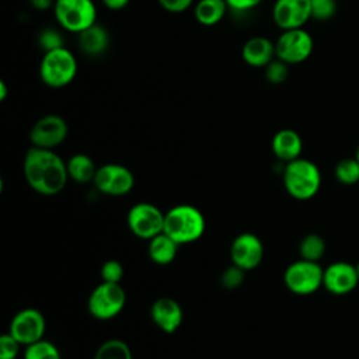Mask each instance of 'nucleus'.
<instances>
[{"label":"nucleus","mask_w":359,"mask_h":359,"mask_svg":"<svg viewBox=\"0 0 359 359\" xmlns=\"http://www.w3.org/2000/svg\"><path fill=\"white\" fill-rule=\"evenodd\" d=\"M355 158L359 161V144H358V147H356V153H355Z\"/></svg>","instance_id":"38"},{"label":"nucleus","mask_w":359,"mask_h":359,"mask_svg":"<svg viewBox=\"0 0 359 359\" xmlns=\"http://www.w3.org/2000/svg\"><path fill=\"white\" fill-rule=\"evenodd\" d=\"M272 18L282 31L303 28L311 18L310 0H276L272 7Z\"/></svg>","instance_id":"14"},{"label":"nucleus","mask_w":359,"mask_h":359,"mask_svg":"<svg viewBox=\"0 0 359 359\" xmlns=\"http://www.w3.org/2000/svg\"><path fill=\"white\" fill-rule=\"evenodd\" d=\"M177 251L178 244L164 231L149 240L147 254L151 262H154L156 265H170L175 259Z\"/></svg>","instance_id":"20"},{"label":"nucleus","mask_w":359,"mask_h":359,"mask_svg":"<svg viewBox=\"0 0 359 359\" xmlns=\"http://www.w3.org/2000/svg\"><path fill=\"white\" fill-rule=\"evenodd\" d=\"M79 48L86 56H101L109 46V34L97 22L79 34Z\"/></svg>","instance_id":"19"},{"label":"nucleus","mask_w":359,"mask_h":359,"mask_svg":"<svg viewBox=\"0 0 359 359\" xmlns=\"http://www.w3.org/2000/svg\"><path fill=\"white\" fill-rule=\"evenodd\" d=\"M313 48V38L303 28L282 31L275 42L276 57L287 65H297L307 60Z\"/></svg>","instance_id":"9"},{"label":"nucleus","mask_w":359,"mask_h":359,"mask_svg":"<svg viewBox=\"0 0 359 359\" xmlns=\"http://www.w3.org/2000/svg\"><path fill=\"white\" fill-rule=\"evenodd\" d=\"M46 330L45 316L34 307L21 309L10 321L8 332L22 345L28 346L43 339Z\"/></svg>","instance_id":"11"},{"label":"nucleus","mask_w":359,"mask_h":359,"mask_svg":"<svg viewBox=\"0 0 359 359\" xmlns=\"http://www.w3.org/2000/svg\"><path fill=\"white\" fill-rule=\"evenodd\" d=\"M67 172L69 178L79 184H87L90 181H94L97 167L94 164V160L84 153H76L73 154L67 163Z\"/></svg>","instance_id":"22"},{"label":"nucleus","mask_w":359,"mask_h":359,"mask_svg":"<svg viewBox=\"0 0 359 359\" xmlns=\"http://www.w3.org/2000/svg\"><path fill=\"white\" fill-rule=\"evenodd\" d=\"M95 188L109 196H123L129 194L135 187L133 172L118 163H107L97 168L94 177Z\"/></svg>","instance_id":"10"},{"label":"nucleus","mask_w":359,"mask_h":359,"mask_svg":"<svg viewBox=\"0 0 359 359\" xmlns=\"http://www.w3.org/2000/svg\"><path fill=\"white\" fill-rule=\"evenodd\" d=\"M227 8L226 0H199L195 4L194 15L201 25L212 27L223 20Z\"/></svg>","instance_id":"21"},{"label":"nucleus","mask_w":359,"mask_h":359,"mask_svg":"<svg viewBox=\"0 0 359 359\" xmlns=\"http://www.w3.org/2000/svg\"><path fill=\"white\" fill-rule=\"evenodd\" d=\"M126 304V292L121 283L104 282L98 283L87 299L88 313L101 321L116 317Z\"/></svg>","instance_id":"5"},{"label":"nucleus","mask_w":359,"mask_h":359,"mask_svg":"<svg viewBox=\"0 0 359 359\" xmlns=\"http://www.w3.org/2000/svg\"><path fill=\"white\" fill-rule=\"evenodd\" d=\"M244 269L231 264L230 266H227L223 272H222V276H220V283L224 289L227 290H236L238 289L244 279H245V275H244Z\"/></svg>","instance_id":"28"},{"label":"nucleus","mask_w":359,"mask_h":359,"mask_svg":"<svg viewBox=\"0 0 359 359\" xmlns=\"http://www.w3.org/2000/svg\"><path fill=\"white\" fill-rule=\"evenodd\" d=\"M8 95V87L4 80H0V101H4Z\"/></svg>","instance_id":"37"},{"label":"nucleus","mask_w":359,"mask_h":359,"mask_svg":"<svg viewBox=\"0 0 359 359\" xmlns=\"http://www.w3.org/2000/svg\"><path fill=\"white\" fill-rule=\"evenodd\" d=\"M22 172L29 188L45 196L62 192L69 180L67 165L63 158L50 149L35 146H31L24 156Z\"/></svg>","instance_id":"1"},{"label":"nucleus","mask_w":359,"mask_h":359,"mask_svg":"<svg viewBox=\"0 0 359 359\" xmlns=\"http://www.w3.org/2000/svg\"><path fill=\"white\" fill-rule=\"evenodd\" d=\"M38 45L43 52H49L57 48L65 46L63 45V36L59 31L53 28H45L38 35Z\"/></svg>","instance_id":"31"},{"label":"nucleus","mask_w":359,"mask_h":359,"mask_svg":"<svg viewBox=\"0 0 359 359\" xmlns=\"http://www.w3.org/2000/svg\"><path fill=\"white\" fill-rule=\"evenodd\" d=\"M264 258V244L254 233H241L234 237L230 245L231 264L244 271L255 269Z\"/></svg>","instance_id":"13"},{"label":"nucleus","mask_w":359,"mask_h":359,"mask_svg":"<svg viewBox=\"0 0 359 359\" xmlns=\"http://www.w3.org/2000/svg\"><path fill=\"white\" fill-rule=\"evenodd\" d=\"M157 1L165 11L174 13V14L187 11L194 3V0H157Z\"/></svg>","instance_id":"33"},{"label":"nucleus","mask_w":359,"mask_h":359,"mask_svg":"<svg viewBox=\"0 0 359 359\" xmlns=\"http://www.w3.org/2000/svg\"><path fill=\"white\" fill-rule=\"evenodd\" d=\"M77 74V59L65 46L45 52L39 63V77L43 84L52 88H62L70 84Z\"/></svg>","instance_id":"4"},{"label":"nucleus","mask_w":359,"mask_h":359,"mask_svg":"<svg viewBox=\"0 0 359 359\" xmlns=\"http://www.w3.org/2000/svg\"><path fill=\"white\" fill-rule=\"evenodd\" d=\"M24 359H62V356L59 348L43 338L25 346Z\"/></svg>","instance_id":"25"},{"label":"nucleus","mask_w":359,"mask_h":359,"mask_svg":"<svg viewBox=\"0 0 359 359\" xmlns=\"http://www.w3.org/2000/svg\"><path fill=\"white\" fill-rule=\"evenodd\" d=\"M335 178L344 185H353L359 181V161L355 157L342 158L335 165Z\"/></svg>","instance_id":"26"},{"label":"nucleus","mask_w":359,"mask_h":359,"mask_svg":"<svg viewBox=\"0 0 359 359\" xmlns=\"http://www.w3.org/2000/svg\"><path fill=\"white\" fill-rule=\"evenodd\" d=\"M101 1L109 10H121V8L126 7L130 0H101Z\"/></svg>","instance_id":"36"},{"label":"nucleus","mask_w":359,"mask_h":359,"mask_svg":"<svg viewBox=\"0 0 359 359\" xmlns=\"http://www.w3.org/2000/svg\"><path fill=\"white\" fill-rule=\"evenodd\" d=\"M67 135V122L56 114H49L39 118L32 125L29 130V142L31 146L53 150L66 140Z\"/></svg>","instance_id":"12"},{"label":"nucleus","mask_w":359,"mask_h":359,"mask_svg":"<svg viewBox=\"0 0 359 359\" xmlns=\"http://www.w3.org/2000/svg\"><path fill=\"white\" fill-rule=\"evenodd\" d=\"M206 229L203 213L194 205L180 203L168 209L164 216V233L178 245L199 240Z\"/></svg>","instance_id":"2"},{"label":"nucleus","mask_w":359,"mask_h":359,"mask_svg":"<svg viewBox=\"0 0 359 359\" xmlns=\"http://www.w3.org/2000/svg\"><path fill=\"white\" fill-rule=\"evenodd\" d=\"M125 269L122 264L118 259H107L100 269L101 279L104 282H111V283H121L123 279Z\"/></svg>","instance_id":"30"},{"label":"nucleus","mask_w":359,"mask_h":359,"mask_svg":"<svg viewBox=\"0 0 359 359\" xmlns=\"http://www.w3.org/2000/svg\"><path fill=\"white\" fill-rule=\"evenodd\" d=\"M271 147L276 158L289 163L300 157L303 150V140L296 130L280 129L273 135Z\"/></svg>","instance_id":"18"},{"label":"nucleus","mask_w":359,"mask_h":359,"mask_svg":"<svg viewBox=\"0 0 359 359\" xmlns=\"http://www.w3.org/2000/svg\"><path fill=\"white\" fill-rule=\"evenodd\" d=\"M55 1L56 0H29V4L38 11H45V10H49L50 7H53Z\"/></svg>","instance_id":"35"},{"label":"nucleus","mask_w":359,"mask_h":359,"mask_svg":"<svg viewBox=\"0 0 359 359\" xmlns=\"http://www.w3.org/2000/svg\"><path fill=\"white\" fill-rule=\"evenodd\" d=\"M355 268H356V272H358V276H359V262L355 265Z\"/></svg>","instance_id":"39"},{"label":"nucleus","mask_w":359,"mask_h":359,"mask_svg":"<svg viewBox=\"0 0 359 359\" xmlns=\"http://www.w3.org/2000/svg\"><path fill=\"white\" fill-rule=\"evenodd\" d=\"M359 282L355 265L337 261L324 269L323 286L332 294H346L352 292Z\"/></svg>","instance_id":"15"},{"label":"nucleus","mask_w":359,"mask_h":359,"mask_svg":"<svg viewBox=\"0 0 359 359\" xmlns=\"http://www.w3.org/2000/svg\"><path fill=\"white\" fill-rule=\"evenodd\" d=\"M22 345L10 334L6 332L0 337V359H15Z\"/></svg>","instance_id":"32"},{"label":"nucleus","mask_w":359,"mask_h":359,"mask_svg":"<svg viewBox=\"0 0 359 359\" xmlns=\"http://www.w3.org/2000/svg\"><path fill=\"white\" fill-rule=\"evenodd\" d=\"M229 8L234 11H248L252 10L254 7L259 6L262 0H226Z\"/></svg>","instance_id":"34"},{"label":"nucleus","mask_w":359,"mask_h":359,"mask_svg":"<svg viewBox=\"0 0 359 359\" xmlns=\"http://www.w3.org/2000/svg\"><path fill=\"white\" fill-rule=\"evenodd\" d=\"M164 216L165 213L158 206L150 202H137L130 206L126 222L132 234L149 241L164 231Z\"/></svg>","instance_id":"8"},{"label":"nucleus","mask_w":359,"mask_h":359,"mask_svg":"<svg viewBox=\"0 0 359 359\" xmlns=\"http://www.w3.org/2000/svg\"><path fill=\"white\" fill-rule=\"evenodd\" d=\"M150 317L163 332L172 334L182 324L184 313L181 304L175 299L163 296L153 302L150 307Z\"/></svg>","instance_id":"16"},{"label":"nucleus","mask_w":359,"mask_h":359,"mask_svg":"<svg viewBox=\"0 0 359 359\" xmlns=\"http://www.w3.org/2000/svg\"><path fill=\"white\" fill-rule=\"evenodd\" d=\"M264 73L271 84H282L289 76V65L276 57L264 67Z\"/></svg>","instance_id":"27"},{"label":"nucleus","mask_w":359,"mask_h":359,"mask_svg":"<svg viewBox=\"0 0 359 359\" xmlns=\"http://www.w3.org/2000/svg\"><path fill=\"white\" fill-rule=\"evenodd\" d=\"M325 248H327L325 241L321 236L314 234V233L307 234L302 238V241L299 244L300 258L318 262L323 258V255L325 254Z\"/></svg>","instance_id":"24"},{"label":"nucleus","mask_w":359,"mask_h":359,"mask_svg":"<svg viewBox=\"0 0 359 359\" xmlns=\"http://www.w3.org/2000/svg\"><path fill=\"white\" fill-rule=\"evenodd\" d=\"M53 13L63 29L76 34L94 25L97 20V7L93 0H56Z\"/></svg>","instance_id":"6"},{"label":"nucleus","mask_w":359,"mask_h":359,"mask_svg":"<svg viewBox=\"0 0 359 359\" xmlns=\"http://www.w3.org/2000/svg\"><path fill=\"white\" fill-rule=\"evenodd\" d=\"M311 18L327 21L337 13V0H310Z\"/></svg>","instance_id":"29"},{"label":"nucleus","mask_w":359,"mask_h":359,"mask_svg":"<svg viewBox=\"0 0 359 359\" xmlns=\"http://www.w3.org/2000/svg\"><path fill=\"white\" fill-rule=\"evenodd\" d=\"M282 178L286 192L297 201L311 199L321 187L320 168L311 160L302 157L286 163Z\"/></svg>","instance_id":"3"},{"label":"nucleus","mask_w":359,"mask_h":359,"mask_svg":"<svg viewBox=\"0 0 359 359\" xmlns=\"http://www.w3.org/2000/svg\"><path fill=\"white\" fill-rule=\"evenodd\" d=\"M323 275L324 269L318 262L300 258L285 269L283 282L292 293L306 296L323 286Z\"/></svg>","instance_id":"7"},{"label":"nucleus","mask_w":359,"mask_h":359,"mask_svg":"<svg viewBox=\"0 0 359 359\" xmlns=\"http://www.w3.org/2000/svg\"><path fill=\"white\" fill-rule=\"evenodd\" d=\"M93 359H133V355L123 339L109 338L97 348Z\"/></svg>","instance_id":"23"},{"label":"nucleus","mask_w":359,"mask_h":359,"mask_svg":"<svg viewBox=\"0 0 359 359\" xmlns=\"http://www.w3.org/2000/svg\"><path fill=\"white\" fill-rule=\"evenodd\" d=\"M241 57L252 67H265L276 57L275 43L266 36H252L243 45Z\"/></svg>","instance_id":"17"}]
</instances>
